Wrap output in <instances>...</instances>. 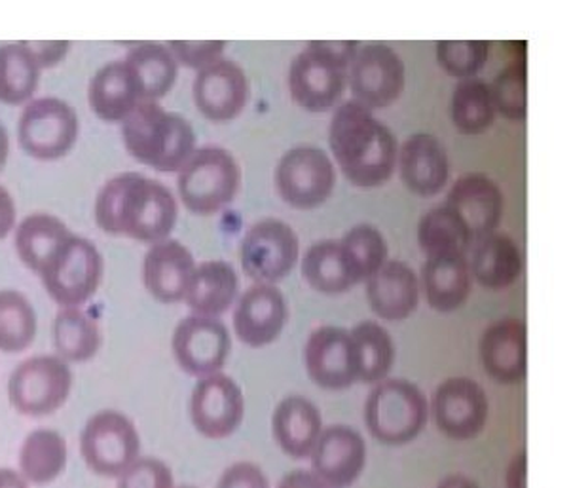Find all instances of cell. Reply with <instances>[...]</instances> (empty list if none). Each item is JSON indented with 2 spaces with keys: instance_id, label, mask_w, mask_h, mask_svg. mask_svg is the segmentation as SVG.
<instances>
[{
  "instance_id": "1",
  "label": "cell",
  "mask_w": 569,
  "mask_h": 488,
  "mask_svg": "<svg viewBox=\"0 0 569 488\" xmlns=\"http://www.w3.org/2000/svg\"><path fill=\"white\" fill-rule=\"evenodd\" d=\"M177 216L173 192L163 182L136 171L104 182L93 206V217L104 235L123 236L150 246L169 238Z\"/></svg>"
},
{
  "instance_id": "2",
  "label": "cell",
  "mask_w": 569,
  "mask_h": 488,
  "mask_svg": "<svg viewBox=\"0 0 569 488\" xmlns=\"http://www.w3.org/2000/svg\"><path fill=\"white\" fill-rule=\"evenodd\" d=\"M329 143L343 176L356 187H382L393 176L399 157L397 139L357 101L340 104L332 114Z\"/></svg>"
},
{
  "instance_id": "3",
  "label": "cell",
  "mask_w": 569,
  "mask_h": 488,
  "mask_svg": "<svg viewBox=\"0 0 569 488\" xmlns=\"http://www.w3.org/2000/svg\"><path fill=\"white\" fill-rule=\"evenodd\" d=\"M122 141L137 162L163 173L181 171L196 152L192 125L154 101H142L123 120Z\"/></svg>"
},
{
  "instance_id": "4",
  "label": "cell",
  "mask_w": 569,
  "mask_h": 488,
  "mask_svg": "<svg viewBox=\"0 0 569 488\" xmlns=\"http://www.w3.org/2000/svg\"><path fill=\"white\" fill-rule=\"evenodd\" d=\"M427 417L426 396L402 378L378 382L365 405V422L372 437L395 447L415 441L426 428Z\"/></svg>"
},
{
  "instance_id": "5",
  "label": "cell",
  "mask_w": 569,
  "mask_h": 488,
  "mask_svg": "<svg viewBox=\"0 0 569 488\" xmlns=\"http://www.w3.org/2000/svg\"><path fill=\"white\" fill-rule=\"evenodd\" d=\"M240 182V166L228 150L203 147L182 166L177 189L188 211L208 217L232 202Z\"/></svg>"
},
{
  "instance_id": "6",
  "label": "cell",
  "mask_w": 569,
  "mask_h": 488,
  "mask_svg": "<svg viewBox=\"0 0 569 488\" xmlns=\"http://www.w3.org/2000/svg\"><path fill=\"white\" fill-rule=\"evenodd\" d=\"M103 255L82 236L67 238L40 270L46 293L59 308H82L103 280Z\"/></svg>"
},
{
  "instance_id": "7",
  "label": "cell",
  "mask_w": 569,
  "mask_h": 488,
  "mask_svg": "<svg viewBox=\"0 0 569 488\" xmlns=\"http://www.w3.org/2000/svg\"><path fill=\"white\" fill-rule=\"evenodd\" d=\"M71 365L58 356H33L21 361L8 378V401L29 418L56 415L72 391Z\"/></svg>"
},
{
  "instance_id": "8",
  "label": "cell",
  "mask_w": 569,
  "mask_h": 488,
  "mask_svg": "<svg viewBox=\"0 0 569 488\" xmlns=\"http://www.w3.org/2000/svg\"><path fill=\"white\" fill-rule=\"evenodd\" d=\"M80 456L91 474L118 479L141 456V436L120 410H98L80 434Z\"/></svg>"
},
{
  "instance_id": "9",
  "label": "cell",
  "mask_w": 569,
  "mask_h": 488,
  "mask_svg": "<svg viewBox=\"0 0 569 488\" xmlns=\"http://www.w3.org/2000/svg\"><path fill=\"white\" fill-rule=\"evenodd\" d=\"M80 133L78 114L59 98L31 99L21 111L18 141L26 155L42 162L67 157Z\"/></svg>"
},
{
  "instance_id": "10",
  "label": "cell",
  "mask_w": 569,
  "mask_h": 488,
  "mask_svg": "<svg viewBox=\"0 0 569 488\" xmlns=\"http://www.w3.org/2000/svg\"><path fill=\"white\" fill-rule=\"evenodd\" d=\"M300 243L287 222L262 219L254 222L243 236L240 261L243 272L257 281L273 286L291 273L297 265Z\"/></svg>"
},
{
  "instance_id": "11",
  "label": "cell",
  "mask_w": 569,
  "mask_h": 488,
  "mask_svg": "<svg viewBox=\"0 0 569 488\" xmlns=\"http://www.w3.org/2000/svg\"><path fill=\"white\" fill-rule=\"evenodd\" d=\"M276 185L281 198L292 208H319L329 200L337 185L335 163L325 150L297 147L279 160Z\"/></svg>"
},
{
  "instance_id": "12",
  "label": "cell",
  "mask_w": 569,
  "mask_h": 488,
  "mask_svg": "<svg viewBox=\"0 0 569 488\" xmlns=\"http://www.w3.org/2000/svg\"><path fill=\"white\" fill-rule=\"evenodd\" d=\"M405 63L393 48L382 42L357 50L350 66L351 93L365 109H386L401 98L405 90Z\"/></svg>"
},
{
  "instance_id": "13",
  "label": "cell",
  "mask_w": 569,
  "mask_h": 488,
  "mask_svg": "<svg viewBox=\"0 0 569 488\" xmlns=\"http://www.w3.org/2000/svg\"><path fill=\"white\" fill-rule=\"evenodd\" d=\"M232 348L228 327L219 318L188 316L173 331L171 350L182 371L203 378L219 372Z\"/></svg>"
},
{
  "instance_id": "14",
  "label": "cell",
  "mask_w": 569,
  "mask_h": 488,
  "mask_svg": "<svg viewBox=\"0 0 569 488\" xmlns=\"http://www.w3.org/2000/svg\"><path fill=\"white\" fill-rule=\"evenodd\" d=\"M435 424L453 441H469L488 422V396L471 378H448L437 386L431 401Z\"/></svg>"
},
{
  "instance_id": "15",
  "label": "cell",
  "mask_w": 569,
  "mask_h": 488,
  "mask_svg": "<svg viewBox=\"0 0 569 488\" xmlns=\"http://www.w3.org/2000/svg\"><path fill=\"white\" fill-rule=\"evenodd\" d=\"M246 399L233 378L214 372L198 380L190 399V418L196 430L208 439H227L240 428Z\"/></svg>"
},
{
  "instance_id": "16",
  "label": "cell",
  "mask_w": 569,
  "mask_h": 488,
  "mask_svg": "<svg viewBox=\"0 0 569 488\" xmlns=\"http://www.w3.org/2000/svg\"><path fill=\"white\" fill-rule=\"evenodd\" d=\"M306 371L325 390H346L357 382V358L350 331L325 326L311 332L305 348Z\"/></svg>"
},
{
  "instance_id": "17",
  "label": "cell",
  "mask_w": 569,
  "mask_h": 488,
  "mask_svg": "<svg viewBox=\"0 0 569 488\" xmlns=\"http://www.w3.org/2000/svg\"><path fill=\"white\" fill-rule=\"evenodd\" d=\"M192 96L203 117L213 122H228L240 117L246 109L249 80L236 61L219 59L198 71Z\"/></svg>"
},
{
  "instance_id": "18",
  "label": "cell",
  "mask_w": 569,
  "mask_h": 488,
  "mask_svg": "<svg viewBox=\"0 0 569 488\" xmlns=\"http://www.w3.org/2000/svg\"><path fill=\"white\" fill-rule=\"evenodd\" d=\"M313 474L329 488H348L367 466V444L350 426L323 428L311 450Z\"/></svg>"
},
{
  "instance_id": "19",
  "label": "cell",
  "mask_w": 569,
  "mask_h": 488,
  "mask_svg": "<svg viewBox=\"0 0 569 488\" xmlns=\"http://www.w3.org/2000/svg\"><path fill=\"white\" fill-rule=\"evenodd\" d=\"M289 318L287 302L276 286L257 283L241 295L233 310V331L243 345L262 348L272 345Z\"/></svg>"
},
{
  "instance_id": "20",
  "label": "cell",
  "mask_w": 569,
  "mask_h": 488,
  "mask_svg": "<svg viewBox=\"0 0 569 488\" xmlns=\"http://www.w3.org/2000/svg\"><path fill=\"white\" fill-rule=\"evenodd\" d=\"M445 206L460 217L472 240H482L498 230L503 217V192L485 173H467L453 182Z\"/></svg>"
},
{
  "instance_id": "21",
  "label": "cell",
  "mask_w": 569,
  "mask_h": 488,
  "mask_svg": "<svg viewBox=\"0 0 569 488\" xmlns=\"http://www.w3.org/2000/svg\"><path fill=\"white\" fill-rule=\"evenodd\" d=\"M480 361L499 385H520L528 372V331L520 319H499L482 332Z\"/></svg>"
},
{
  "instance_id": "22",
  "label": "cell",
  "mask_w": 569,
  "mask_h": 488,
  "mask_svg": "<svg viewBox=\"0 0 569 488\" xmlns=\"http://www.w3.org/2000/svg\"><path fill=\"white\" fill-rule=\"evenodd\" d=\"M348 71L332 66L319 53L306 48L289 69V90L295 101L310 112L330 111L342 98Z\"/></svg>"
},
{
  "instance_id": "23",
  "label": "cell",
  "mask_w": 569,
  "mask_h": 488,
  "mask_svg": "<svg viewBox=\"0 0 569 488\" xmlns=\"http://www.w3.org/2000/svg\"><path fill=\"white\" fill-rule=\"evenodd\" d=\"M196 261L187 246L166 238L150 246L142 261V281L158 302L176 305L187 297Z\"/></svg>"
},
{
  "instance_id": "24",
  "label": "cell",
  "mask_w": 569,
  "mask_h": 488,
  "mask_svg": "<svg viewBox=\"0 0 569 488\" xmlns=\"http://www.w3.org/2000/svg\"><path fill=\"white\" fill-rule=\"evenodd\" d=\"M401 179L418 196L439 195L450 173L445 145L429 133H416L402 143L397 157Z\"/></svg>"
},
{
  "instance_id": "25",
  "label": "cell",
  "mask_w": 569,
  "mask_h": 488,
  "mask_svg": "<svg viewBox=\"0 0 569 488\" xmlns=\"http://www.w3.org/2000/svg\"><path fill=\"white\" fill-rule=\"evenodd\" d=\"M88 103L91 111L110 125H122L142 103L141 88L123 59L110 61L93 74L88 86Z\"/></svg>"
},
{
  "instance_id": "26",
  "label": "cell",
  "mask_w": 569,
  "mask_h": 488,
  "mask_svg": "<svg viewBox=\"0 0 569 488\" xmlns=\"http://www.w3.org/2000/svg\"><path fill=\"white\" fill-rule=\"evenodd\" d=\"M367 299L383 321H405L418 308L420 281L405 262L388 261L367 281Z\"/></svg>"
},
{
  "instance_id": "27",
  "label": "cell",
  "mask_w": 569,
  "mask_h": 488,
  "mask_svg": "<svg viewBox=\"0 0 569 488\" xmlns=\"http://www.w3.org/2000/svg\"><path fill=\"white\" fill-rule=\"evenodd\" d=\"M323 431L318 407L302 396H289L273 410L272 434L279 449L295 460L310 458Z\"/></svg>"
},
{
  "instance_id": "28",
  "label": "cell",
  "mask_w": 569,
  "mask_h": 488,
  "mask_svg": "<svg viewBox=\"0 0 569 488\" xmlns=\"http://www.w3.org/2000/svg\"><path fill=\"white\" fill-rule=\"evenodd\" d=\"M427 305L437 312H453L471 295L472 276L467 257H431L421 268Z\"/></svg>"
},
{
  "instance_id": "29",
  "label": "cell",
  "mask_w": 569,
  "mask_h": 488,
  "mask_svg": "<svg viewBox=\"0 0 569 488\" xmlns=\"http://www.w3.org/2000/svg\"><path fill=\"white\" fill-rule=\"evenodd\" d=\"M238 273L230 262H201L196 265L184 302L194 316L219 318L232 307L238 297Z\"/></svg>"
},
{
  "instance_id": "30",
  "label": "cell",
  "mask_w": 569,
  "mask_h": 488,
  "mask_svg": "<svg viewBox=\"0 0 569 488\" xmlns=\"http://www.w3.org/2000/svg\"><path fill=\"white\" fill-rule=\"evenodd\" d=\"M69 447L66 437L52 428L27 434L18 455V471L31 487H46L66 474Z\"/></svg>"
},
{
  "instance_id": "31",
  "label": "cell",
  "mask_w": 569,
  "mask_h": 488,
  "mask_svg": "<svg viewBox=\"0 0 569 488\" xmlns=\"http://www.w3.org/2000/svg\"><path fill=\"white\" fill-rule=\"evenodd\" d=\"M469 268L480 286L501 291L520 278L522 255L509 236L493 232L475 246Z\"/></svg>"
},
{
  "instance_id": "32",
  "label": "cell",
  "mask_w": 569,
  "mask_h": 488,
  "mask_svg": "<svg viewBox=\"0 0 569 488\" xmlns=\"http://www.w3.org/2000/svg\"><path fill=\"white\" fill-rule=\"evenodd\" d=\"M56 356L67 363H86L98 356L103 335L98 319L82 308H59L53 318Z\"/></svg>"
},
{
  "instance_id": "33",
  "label": "cell",
  "mask_w": 569,
  "mask_h": 488,
  "mask_svg": "<svg viewBox=\"0 0 569 488\" xmlns=\"http://www.w3.org/2000/svg\"><path fill=\"white\" fill-rule=\"evenodd\" d=\"M123 61L130 66L137 84L141 88L142 101L166 98L179 74V63L168 46L160 42H139L133 46Z\"/></svg>"
},
{
  "instance_id": "34",
  "label": "cell",
  "mask_w": 569,
  "mask_h": 488,
  "mask_svg": "<svg viewBox=\"0 0 569 488\" xmlns=\"http://www.w3.org/2000/svg\"><path fill=\"white\" fill-rule=\"evenodd\" d=\"M72 232L66 222L52 213H33L16 228V253L31 272L39 276L46 262L52 259L59 246Z\"/></svg>"
},
{
  "instance_id": "35",
  "label": "cell",
  "mask_w": 569,
  "mask_h": 488,
  "mask_svg": "<svg viewBox=\"0 0 569 488\" xmlns=\"http://www.w3.org/2000/svg\"><path fill=\"white\" fill-rule=\"evenodd\" d=\"M420 248L431 257H467L472 246V238L460 217L447 206L431 209L421 217L418 227Z\"/></svg>"
},
{
  "instance_id": "36",
  "label": "cell",
  "mask_w": 569,
  "mask_h": 488,
  "mask_svg": "<svg viewBox=\"0 0 569 488\" xmlns=\"http://www.w3.org/2000/svg\"><path fill=\"white\" fill-rule=\"evenodd\" d=\"M302 276L321 295H342L357 286L340 241L335 240L318 241L306 251Z\"/></svg>"
},
{
  "instance_id": "37",
  "label": "cell",
  "mask_w": 569,
  "mask_h": 488,
  "mask_svg": "<svg viewBox=\"0 0 569 488\" xmlns=\"http://www.w3.org/2000/svg\"><path fill=\"white\" fill-rule=\"evenodd\" d=\"M356 348L357 380L378 385L388 377L395 361V345L386 329L376 321H361L351 329Z\"/></svg>"
},
{
  "instance_id": "38",
  "label": "cell",
  "mask_w": 569,
  "mask_h": 488,
  "mask_svg": "<svg viewBox=\"0 0 569 488\" xmlns=\"http://www.w3.org/2000/svg\"><path fill=\"white\" fill-rule=\"evenodd\" d=\"M40 72L21 42L0 44V103H29L39 88Z\"/></svg>"
},
{
  "instance_id": "39",
  "label": "cell",
  "mask_w": 569,
  "mask_h": 488,
  "mask_svg": "<svg viewBox=\"0 0 569 488\" xmlns=\"http://www.w3.org/2000/svg\"><path fill=\"white\" fill-rule=\"evenodd\" d=\"M37 329L31 300L16 289H0V352H26L37 339Z\"/></svg>"
},
{
  "instance_id": "40",
  "label": "cell",
  "mask_w": 569,
  "mask_h": 488,
  "mask_svg": "<svg viewBox=\"0 0 569 488\" xmlns=\"http://www.w3.org/2000/svg\"><path fill=\"white\" fill-rule=\"evenodd\" d=\"M452 122L466 136H479L490 130L496 120L490 86L485 80H460L450 103Z\"/></svg>"
},
{
  "instance_id": "41",
  "label": "cell",
  "mask_w": 569,
  "mask_h": 488,
  "mask_svg": "<svg viewBox=\"0 0 569 488\" xmlns=\"http://www.w3.org/2000/svg\"><path fill=\"white\" fill-rule=\"evenodd\" d=\"M346 262L356 283L369 281L388 262V243L372 225H357L340 240Z\"/></svg>"
},
{
  "instance_id": "42",
  "label": "cell",
  "mask_w": 569,
  "mask_h": 488,
  "mask_svg": "<svg viewBox=\"0 0 569 488\" xmlns=\"http://www.w3.org/2000/svg\"><path fill=\"white\" fill-rule=\"evenodd\" d=\"M488 86L496 112L512 122H522L528 112V71L525 63L512 61Z\"/></svg>"
},
{
  "instance_id": "43",
  "label": "cell",
  "mask_w": 569,
  "mask_h": 488,
  "mask_svg": "<svg viewBox=\"0 0 569 488\" xmlns=\"http://www.w3.org/2000/svg\"><path fill=\"white\" fill-rule=\"evenodd\" d=\"M490 53L486 40H440L437 42V61L453 79H475L485 67Z\"/></svg>"
},
{
  "instance_id": "44",
  "label": "cell",
  "mask_w": 569,
  "mask_h": 488,
  "mask_svg": "<svg viewBox=\"0 0 569 488\" xmlns=\"http://www.w3.org/2000/svg\"><path fill=\"white\" fill-rule=\"evenodd\" d=\"M117 481L118 488H177L171 468L154 456H139Z\"/></svg>"
},
{
  "instance_id": "45",
  "label": "cell",
  "mask_w": 569,
  "mask_h": 488,
  "mask_svg": "<svg viewBox=\"0 0 569 488\" xmlns=\"http://www.w3.org/2000/svg\"><path fill=\"white\" fill-rule=\"evenodd\" d=\"M168 46L179 66L201 71L203 67L222 59L227 42L224 40H171Z\"/></svg>"
},
{
  "instance_id": "46",
  "label": "cell",
  "mask_w": 569,
  "mask_h": 488,
  "mask_svg": "<svg viewBox=\"0 0 569 488\" xmlns=\"http://www.w3.org/2000/svg\"><path fill=\"white\" fill-rule=\"evenodd\" d=\"M217 488H270L264 471L251 462H238L220 476Z\"/></svg>"
},
{
  "instance_id": "47",
  "label": "cell",
  "mask_w": 569,
  "mask_h": 488,
  "mask_svg": "<svg viewBox=\"0 0 569 488\" xmlns=\"http://www.w3.org/2000/svg\"><path fill=\"white\" fill-rule=\"evenodd\" d=\"M27 52L33 56L40 71L59 66L71 50V40H21Z\"/></svg>"
},
{
  "instance_id": "48",
  "label": "cell",
  "mask_w": 569,
  "mask_h": 488,
  "mask_svg": "<svg viewBox=\"0 0 569 488\" xmlns=\"http://www.w3.org/2000/svg\"><path fill=\"white\" fill-rule=\"evenodd\" d=\"M308 48L330 61L332 66L348 71L361 44L357 40H310Z\"/></svg>"
},
{
  "instance_id": "49",
  "label": "cell",
  "mask_w": 569,
  "mask_h": 488,
  "mask_svg": "<svg viewBox=\"0 0 569 488\" xmlns=\"http://www.w3.org/2000/svg\"><path fill=\"white\" fill-rule=\"evenodd\" d=\"M16 216H18V209L12 195L8 192L7 187L0 185V240H4L16 228Z\"/></svg>"
},
{
  "instance_id": "50",
  "label": "cell",
  "mask_w": 569,
  "mask_h": 488,
  "mask_svg": "<svg viewBox=\"0 0 569 488\" xmlns=\"http://www.w3.org/2000/svg\"><path fill=\"white\" fill-rule=\"evenodd\" d=\"M505 487L507 488H528V456L526 452L512 458L507 476H505Z\"/></svg>"
},
{
  "instance_id": "51",
  "label": "cell",
  "mask_w": 569,
  "mask_h": 488,
  "mask_svg": "<svg viewBox=\"0 0 569 488\" xmlns=\"http://www.w3.org/2000/svg\"><path fill=\"white\" fill-rule=\"evenodd\" d=\"M278 488H329L313 471L295 469L281 479Z\"/></svg>"
},
{
  "instance_id": "52",
  "label": "cell",
  "mask_w": 569,
  "mask_h": 488,
  "mask_svg": "<svg viewBox=\"0 0 569 488\" xmlns=\"http://www.w3.org/2000/svg\"><path fill=\"white\" fill-rule=\"evenodd\" d=\"M0 488H31L18 469L0 468Z\"/></svg>"
},
{
  "instance_id": "53",
  "label": "cell",
  "mask_w": 569,
  "mask_h": 488,
  "mask_svg": "<svg viewBox=\"0 0 569 488\" xmlns=\"http://www.w3.org/2000/svg\"><path fill=\"white\" fill-rule=\"evenodd\" d=\"M437 488H480L477 482L471 481L469 477L460 476V474H456V476H448L442 479V481L437 485Z\"/></svg>"
},
{
  "instance_id": "54",
  "label": "cell",
  "mask_w": 569,
  "mask_h": 488,
  "mask_svg": "<svg viewBox=\"0 0 569 488\" xmlns=\"http://www.w3.org/2000/svg\"><path fill=\"white\" fill-rule=\"evenodd\" d=\"M8 155H10V137L4 125L0 122V171L7 166Z\"/></svg>"
},
{
  "instance_id": "55",
  "label": "cell",
  "mask_w": 569,
  "mask_h": 488,
  "mask_svg": "<svg viewBox=\"0 0 569 488\" xmlns=\"http://www.w3.org/2000/svg\"><path fill=\"white\" fill-rule=\"evenodd\" d=\"M179 488H198V487H192V485H184V487H179Z\"/></svg>"
}]
</instances>
